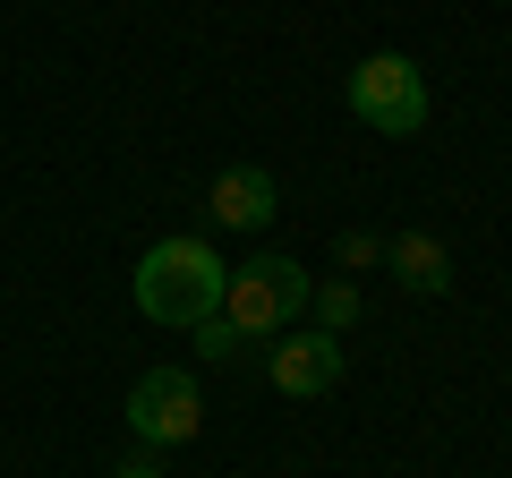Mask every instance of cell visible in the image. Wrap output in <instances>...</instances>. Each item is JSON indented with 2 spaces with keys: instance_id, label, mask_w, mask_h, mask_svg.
<instances>
[{
  "instance_id": "obj_1",
  "label": "cell",
  "mask_w": 512,
  "mask_h": 478,
  "mask_svg": "<svg viewBox=\"0 0 512 478\" xmlns=\"http://www.w3.org/2000/svg\"><path fill=\"white\" fill-rule=\"evenodd\" d=\"M222 282H231V265H222V248L214 239H197V231H171V239H154L146 257H137V316H154V325H205V316L222 308Z\"/></svg>"
},
{
  "instance_id": "obj_2",
  "label": "cell",
  "mask_w": 512,
  "mask_h": 478,
  "mask_svg": "<svg viewBox=\"0 0 512 478\" xmlns=\"http://www.w3.org/2000/svg\"><path fill=\"white\" fill-rule=\"evenodd\" d=\"M308 299H316V274L299 257H248V265H231V282H222V316H231L248 342H274V333H291L299 316H308Z\"/></svg>"
},
{
  "instance_id": "obj_3",
  "label": "cell",
  "mask_w": 512,
  "mask_h": 478,
  "mask_svg": "<svg viewBox=\"0 0 512 478\" xmlns=\"http://www.w3.org/2000/svg\"><path fill=\"white\" fill-rule=\"evenodd\" d=\"M342 103L359 111L376 137H419L427 129V69L410 52H367L342 77Z\"/></svg>"
},
{
  "instance_id": "obj_4",
  "label": "cell",
  "mask_w": 512,
  "mask_h": 478,
  "mask_svg": "<svg viewBox=\"0 0 512 478\" xmlns=\"http://www.w3.org/2000/svg\"><path fill=\"white\" fill-rule=\"evenodd\" d=\"M205 427V393L188 368H146L128 385V436L146 444V453H171V444H197Z\"/></svg>"
},
{
  "instance_id": "obj_5",
  "label": "cell",
  "mask_w": 512,
  "mask_h": 478,
  "mask_svg": "<svg viewBox=\"0 0 512 478\" xmlns=\"http://www.w3.org/2000/svg\"><path fill=\"white\" fill-rule=\"evenodd\" d=\"M265 385L282 402H325L342 385V333H316V325H291L265 342Z\"/></svg>"
},
{
  "instance_id": "obj_6",
  "label": "cell",
  "mask_w": 512,
  "mask_h": 478,
  "mask_svg": "<svg viewBox=\"0 0 512 478\" xmlns=\"http://www.w3.org/2000/svg\"><path fill=\"white\" fill-rule=\"evenodd\" d=\"M205 214L222 222V231H265V222L282 214V188L265 163H222L214 188H205Z\"/></svg>"
},
{
  "instance_id": "obj_7",
  "label": "cell",
  "mask_w": 512,
  "mask_h": 478,
  "mask_svg": "<svg viewBox=\"0 0 512 478\" xmlns=\"http://www.w3.org/2000/svg\"><path fill=\"white\" fill-rule=\"evenodd\" d=\"M384 265H393V274H402V291H419V299H444V291H453V257H444L436 231L384 239Z\"/></svg>"
},
{
  "instance_id": "obj_8",
  "label": "cell",
  "mask_w": 512,
  "mask_h": 478,
  "mask_svg": "<svg viewBox=\"0 0 512 478\" xmlns=\"http://www.w3.org/2000/svg\"><path fill=\"white\" fill-rule=\"evenodd\" d=\"M308 316H316V333H350L359 325V282H316Z\"/></svg>"
},
{
  "instance_id": "obj_9",
  "label": "cell",
  "mask_w": 512,
  "mask_h": 478,
  "mask_svg": "<svg viewBox=\"0 0 512 478\" xmlns=\"http://www.w3.org/2000/svg\"><path fill=\"white\" fill-rule=\"evenodd\" d=\"M188 333H197V359H205V368H222V359H239V350H248V333H239L222 308L205 316V325H188Z\"/></svg>"
},
{
  "instance_id": "obj_10",
  "label": "cell",
  "mask_w": 512,
  "mask_h": 478,
  "mask_svg": "<svg viewBox=\"0 0 512 478\" xmlns=\"http://www.w3.org/2000/svg\"><path fill=\"white\" fill-rule=\"evenodd\" d=\"M333 265H342V274H367V265H384V239L376 231H342L333 239Z\"/></svg>"
},
{
  "instance_id": "obj_11",
  "label": "cell",
  "mask_w": 512,
  "mask_h": 478,
  "mask_svg": "<svg viewBox=\"0 0 512 478\" xmlns=\"http://www.w3.org/2000/svg\"><path fill=\"white\" fill-rule=\"evenodd\" d=\"M111 478H163V461H154L146 444H137V453H128V461H120V470H111Z\"/></svg>"
}]
</instances>
